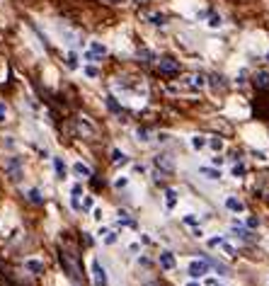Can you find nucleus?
I'll return each instance as SVG.
<instances>
[{"mask_svg": "<svg viewBox=\"0 0 269 286\" xmlns=\"http://www.w3.org/2000/svg\"><path fill=\"white\" fill-rule=\"evenodd\" d=\"M134 175H141V177H143V175H145V165H134Z\"/></svg>", "mask_w": 269, "mask_h": 286, "instance_id": "49530a36", "label": "nucleus"}, {"mask_svg": "<svg viewBox=\"0 0 269 286\" xmlns=\"http://www.w3.org/2000/svg\"><path fill=\"white\" fill-rule=\"evenodd\" d=\"M209 85V78L201 76V73H192V76L182 78V83H179V90H184V93H192V95H197L201 93L204 88Z\"/></svg>", "mask_w": 269, "mask_h": 286, "instance_id": "20e7f679", "label": "nucleus"}, {"mask_svg": "<svg viewBox=\"0 0 269 286\" xmlns=\"http://www.w3.org/2000/svg\"><path fill=\"white\" fill-rule=\"evenodd\" d=\"M153 58H155V54H153L150 49H143V51H138V61H143V63L153 61Z\"/></svg>", "mask_w": 269, "mask_h": 286, "instance_id": "e433bc0d", "label": "nucleus"}, {"mask_svg": "<svg viewBox=\"0 0 269 286\" xmlns=\"http://www.w3.org/2000/svg\"><path fill=\"white\" fill-rule=\"evenodd\" d=\"M192 235H194V238H204L206 230H204V226H194V228H192Z\"/></svg>", "mask_w": 269, "mask_h": 286, "instance_id": "c03bdc74", "label": "nucleus"}, {"mask_svg": "<svg viewBox=\"0 0 269 286\" xmlns=\"http://www.w3.org/2000/svg\"><path fill=\"white\" fill-rule=\"evenodd\" d=\"M112 90L117 93L119 97V102L122 104H134V107H138V104H143L145 97H148V90H145V83L141 78H134V76H117L114 78V83H112Z\"/></svg>", "mask_w": 269, "mask_h": 286, "instance_id": "f257e3e1", "label": "nucleus"}, {"mask_svg": "<svg viewBox=\"0 0 269 286\" xmlns=\"http://www.w3.org/2000/svg\"><path fill=\"white\" fill-rule=\"evenodd\" d=\"M214 286H228V284H223V282H214Z\"/></svg>", "mask_w": 269, "mask_h": 286, "instance_id": "3c124183", "label": "nucleus"}, {"mask_svg": "<svg viewBox=\"0 0 269 286\" xmlns=\"http://www.w3.org/2000/svg\"><path fill=\"white\" fill-rule=\"evenodd\" d=\"M24 269H27L29 274H41V272H44V260L29 257V260H24Z\"/></svg>", "mask_w": 269, "mask_h": 286, "instance_id": "412c9836", "label": "nucleus"}, {"mask_svg": "<svg viewBox=\"0 0 269 286\" xmlns=\"http://www.w3.org/2000/svg\"><path fill=\"white\" fill-rule=\"evenodd\" d=\"M206 27H209V29H221V27H223V17H221L218 12H209V15H206Z\"/></svg>", "mask_w": 269, "mask_h": 286, "instance_id": "a878e982", "label": "nucleus"}, {"mask_svg": "<svg viewBox=\"0 0 269 286\" xmlns=\"http://www.w3.org/2000/svg\"><path fill=\"white\" fill-rule=\"evenodd\" d=\"M117 240H119V233L112 228V230L107 233V235H105V238L100 240V243H102V245H117Z\"/></svg>", "mask_w": 269, "mask_h": 286, "instance_id": "72a5a7b5", "label": "nucleus"}, {"mask_svg": "<svg viewBox=\"0 0 269 286\" xmlns=\"http://www.w3.org/2000/svg\"><path fill=\"white\" fill-rule=\"evenodd\" d=\"M158 68H160V73H167V76H175V73H179V63L175 61V58H170V56H160V61H158Z\"/></svg>", "mask_w": 269, "mask_h": 286, "instance_id": "2eb2a0df", "label": "nucleus"}, {"mask_svg": "<svg viewBox=\"0 0 269 286\" xmlns=\"http://www.w3.org/2000/svg\"><path fill=\"white\" fill-rule=\"evenodd\" d=\"M85 190H83V185L80 182H75L71 187V194H68V201H71V209L73 211H83V201H85Z\"/></svg>", "mask_w": 269, "mask_h": 286, "instance_id": "9d476101", "label": "nucleus"}, {"mask_svg": "<svg viewBox=\"0 0 269 286\" xmlns=\"http://www.w3.org/2000/svg\"><path fill=\"white\" fill-rule=\"evenodd\" d=\"M78 131L85 134V138H92V136H95V126L90 124L85 116H80V119H78Z\"/></svg>", "mask_w": 269, "mask_h": 286, "instance_id": "b1692460", "label": "nucleus"}, {"mask_svg": "<svg viewBox=\"0 0 269 286\" xmlns=\"http://www.w3.org/2000/svg\"><path fill=\"white\" fill-rule=\"evenodd\" d=\"M109 230H112V228H109V226H100V228H97V240H102V238L107 235Z\"/></svg>", "mask_w": 269, "mask_h": 286, "instance_id": "a18cd8bd", "label": "nucleus"}, {"mask_svg": "<svg viewBox=\"0 0 269 286\" xmlns=\"http://www.w3.org/2000/svg\"><path fill=\"white\" fill-rule=\"evenodd\" d=\"M177 201H179V191L177 190H165V206L172 211L175 206H177Z\"/></svg>", "mask_w": 269, "mask_h": 286, "instance_id": "393cba45", "label": "nucleus"}, {"mask_svg": "<svg viewBox=\"0 0 269 286\" xmlns=\"http://www.w3.org/2000/svg\"><path fill=\"white\" fill-rule=\"evenodd\" d=\"M206 248L218 250V252L226 255V257H235V255H238V248L231 243L228 235H214V238H209V240H206Z\"/></svg>", "mask_w": 269, "mask_h": 286, "instance_id": "7ed1b4c3", "label": "nucleus"}, {"mask_svg": "<svg viewBox=\"0 0 269 286\" xmlns=\"http://www.w3.org/2000/svg\"><path fill=\"white\" fill-rule=\"evenodd\" d=\"M255 85H257V88H269V73L267 71H257V73H255Z\"/></svg>", "mask_w": 269, "mask_h": 286, "instance_id": "2f4dec72", "label": "nucleus"}, {"mask_svg": "<svg viewBox=\"0 0 269 286\" xmlns=\"http://www.w3.org/2000/svg\"><path fill=\"white\" fill-rule=\"evenodd\" d=\"M138 265H143V267H148V265H150V260H148L145 255H138Z\"/></svg>", "mask_w": 269, "mask_h": 286, "instance_id": "de8ad7c7", "label": "nucleus"}, {"mask_svg": "<svg viewBox=\"0 0 269 286\" xmlns=\"http://www.w3.org/2000/svg\"><path fill=\"white\" fill-rule=\"evenodd\" d=\"M252 158H255V160H260V163H267V160H269L265 151H252Z\"/></svg>", "mask_w": 269, "mask_h": 286, "instance_id": "a19ab883", "label": "nucleus"}, {"mask_svg": "<svg viewBox=\"0 0 269 286\" xmlns=\"http://www.w3.org/2000/svg\"><path fill=\"white\" fill-rule=\"evenodd\" d=\"M223 163H226V158H223L221 153H214V158H211V165H214V168H221Z\"/></svg>", "mask_w": 269, "mask_h": 286, "instance_id": "ea45409f", "label": "nucleus"}, {"mask_svg": "<svg viewBox=\"0 0 269 286\" xmlns=\"http://www.w3.org/2000/svg\"><path fill=\"white\" fill-rule=\"evenodd\" d=\"M107 54H109V49H107L105 41H100V39H90L83 56H85V63H100L102 58H107Z\"/></svg>", "mask_w": 269, "mask_h": 286, "instance_id": "f03ea898", "label": "nucleus"}, {"mask_svg": "<svg viewBox=\"0 0 269 286\" xmlns=\"http://www.w3.org/2000/svg\"><path fill=\"white\" fill-rule=\"evenodd\" d=\"M141 243H145V245H150L153 240H150V235H145V233H141Z\"/></svg>", "mask_w": 269, "mask_h": 286, "instance_id": "09e8293b", "label": "nucleus"}, {"mask_svg": "<svg viewBox=\"0 0 269 286\" xmlns=\"http://www.w3.org/2000/svg\"><path fill=\"white\" fill-rule=\"evenodd\" d=\"M129 163H131V158H129L122 148H112V165H114V168H126Z\"/></svg>", "mask_w": 269, "mask_h": 286, "instance_id": "6ab92c4d", "label": "nucleus"}, {"mask_svg": "<svg viewBox=\"0 0 269 286\" xmlns=\"http://www.w3.org/2000/svg\"><path fill=\"white\" fill-rule=\"evenodd\" d=\"M114 216H117V226H122V228H134V226H136V223H134V218L129 216V211H126V209H119Z\"/></svg>", "mask_w": 269, "mask_h": 286, "instance_id": "4be33fe9", "label": "nucleus"}, {"mask_svg": "<svg viewBox=\"0 0 269 286\" xmlns=\"http://www.w3.org/2000/svg\"><path fill=\"white\" fill-rule=\"evenodd\" d=\"M267 286H269V274H267Z\"/></svg>", "mask_w": 269, "mask_h": 286, "instance_id": "603ef678", "label": "nucleus"}, {"mask_svg": "<svg viewBox=\"0 0 269 286\" xmlns=\"http://www.w3.org/2000/svg\"><path fill=\"white\" fill-rule=\"evenodd\" d=\"M223 206L231 211V213H245V201L238 199L235 194H228V196L223 199Z\"/></svg>", "mask_w": 269, "mask_h": 286, "instance_id": "dca6fc26", "label": "nucleus"}, {"mask_svg": "<svg viewBox=\"0 0 269 286\" xmlns=\"http://www.w3.org/2000/svg\"><path fill=\"white\" fill-rule=\"evenodd\" d=\"M83 73H85L88 80H97V78H100V68H97L95 63H85V66H83Z\"/></svg>", "mask_w": 269, "mask_h": 286, "instance_id": "7c9ffc66", "label": "nucleus"}, {"mask_svg": "<svg viewBox=\"0 0 269 286\" xmlns=\"http://www.w3.org/2000/svg\"><path fill=\"white\" fill-rule=\"evenodd\" d=\"M245 226H248V228H250V230L260 228V218H255V216H250V218H248V221H245Z\"/></svg>", "mask_w": 269, "mask_h": 286, "instance_id": "79ce46f5", "label": "nucleus"}, {"mask_svg": "<svg viewBox=\"0 0 269 286\" xmlns=\"http://www.w3.org/2000/svg\"><path fill=\"white\" fill-rule=\"evenodd\" d=\"M63 63H66V68H68V71H78V68H80L78 51H75V49H68V51H66V56H63Z\"/></svg>", "mask_w": 269, "mask_h": 286, "instance_id": "aec40b11", "label": "nucleus"}, {"mask_svg": "<svg viewBox=\"0 0 269 286\" xmlns=\"http://www.w3.org/2000/svg\"><path fill=\"white\" fill-rule=\"evenodd\" d=\"M228 238H235V240H240V243H255V233H252L243 221H233L231 223V230H228Z\"/></svg>", "mask_w": 269, "mask_h": 286, "instance_id": "39448f33", "label": "nucleus"}, {"mask_svg": "<svg viewBox=\"0 0 269 286\" xmlns=\"http://www.w3.org/2000/svg\"><path fill=\"white\" fill-rule=\"evenodd\" d=\"M5 170H7V177H10L12 182H19V180H22V172H24V165H22V160H19L17 155H10V158L5 160Z\"/></svg>", "mask_w": 269, "mask_h": 286, "instance_id": "1a4fd4ad", "label": "nucleus"}, {"mask_svg": "<svg viewBox=\"0 0 269 286\" xmlns=\"http://www.w3.org/2000/svg\"><path fill=\"white\" fill-rule=\"evenodd\" d=\"M90 216H92V221H95V223H102V221H105V209H102V206H95Z\"/></svg>", "mask_w": 269, "mask_h": 286, "instance_id": "c9c22d12", "label": "nucleus"}, {"mask_svg": "<svg viewBox=\"0 0 269 286\" xmlns=\"http://www.w3.org/2000/svg\"><path fill=\"white\" fill-rule=\"evenodd\" d=\"M155 141H158V143H167V141H170V134H167V131H158V134H155Z\"/></svg>", "mask_w": 269, "mask_h": 286, "instance_id": "37998d69", "label": "nucleus"}, {"mask_svg": "<svg viewBox=\"0 0 269 286\" xmlns=\"http://www.w3.org/2000/svg\"><path fill=\"white\" fill-rule=\"evenodd\" d=\"M71 172L78 177V180H90L92 177V170H90V165H85V163H80V160H75L71 165Z\"/></svg>", "mask_w": 269, "mask_h": 286, "instance_id": "a211bd4d", "label": "nucleus"}, {"mask_svg": "<svg viewBox=\"0 0 269 286\" xmlns=\"http://www.w3.org/2000/svg\"><path fill=\"white\" fill-rule=\"evenodd\" d=\"M7 114H10V109H7V104L0 99V124H5V121H7Z\"/></svg>", "mask_w": 269, "mask_h": 286, "instance_id": "4c0bfd02", "label": "nucleus"}, {"mask_svg": "<svg viewBox=\"0 0 269 286\" xmlns=\"http://www.w3.org/2000/svg\"><path fill=\"white\" fill-rule=\"evenodd\" d=\"M54 170H56V177H58V180H66V177H68V165H66L61 158H54Z\"/></svg>", "mask_w": 269, "mask_h": 286, "instance_id": "bb28decb", "label": "nucleus"}, {"mask_svg": "<svg viewBox=\"0 0 269 286\" xmlns=\"http://www.w3.org/2000/svg\"><path fill=\"white\" fill-rule=\"evenodd\" d=\"M143 22L153 24V27H167V24H170L167 15L160 12V10H148V12H143Z\"/></svg>", "mask_w": 269, "mask_h": 286, "instance_id": "f8f14e48", "label": "nucleus"}, {"mask_svg": "<svg viewBox=\"0 0 269 286\" xmlns=\"http://www.w3.org/2000/svg\"><path fill=\"white\" fill-rule=\"evenodd\" d=\"M245 172H248L245 163H233V165H231V177H233V180H243Z\"/></svg>", "mask_w": 269, "mask_h": 286, "instance_id": "c756f323", "label": "nucleus"}, {"mask_svg": "<svg viewBox=\"0 0 269 286\" xmlns=\"http://www.w3.org/2000/svg\"><path fill=\"white\" fill-rule=\"evenodd\" d=\"M153 163H155V168L162 172H167L170 177H172V172H175V158L170 155V153H158L155 158H153Z\"/></svg>", "mask_w": 269, "mask_h": 286, "instance_id": "9b49d317", "label": "nucleus"}, {"mask_svg": "<svg viewBox=\"0 0 269 286\" xmlns=\"http://www.w3.org/2000/svg\"><path fill=\"white\" fill-rule=\"evenodd\" d=\"M184 286H201V282H199V279H189Z\"/></svg>", "mask_w": 269, "mask_h": 286, "instance_id": "8fccbe9b", "label": "nucleus"}, {"mask_svg": "<svg viewBox=\"0 0 269 286\" xmlns=\"http://www.w3.org/2000/svg\"><path fill=\"white\" fill-rule=\"evenodd\" d=\"M158 262H160V267L165 269V272H175V269H177V257H175L172 250H160Z\"/></svg>", "mask_w": 269, "mask_h": 286, "instance_id": "4468645a", "label": "nucleus"}, {"mask_svg": "<svg viewBox=\"0 0 269 286\" xmlns=\"http://www.w3.org/2000/svg\"><path fill=\"white\" fill-rule=\"evenodd\" d=\"M58 260H61V267H63V272L71 277L73 282H78V279H80V269H78V262L71 257V252H58Z\"/></svg>", "mask_w": 269, "mask_h": 286, "instance_id": "6e6552de", "label": "nucleus"}, {"mask_svg": "<svg viewBox=\"0 0 269 286\" xmlns=\"http://www.w3.org/2000/svg\"><path fill=\"white\" fill-rule=\"evenodd\" d=\"M209 272H214L209 260H192V262L187 265V274H189L192 279H201V277H206Z\"/></svg>", "mask_w": 269, "mask_h": 286, "instance_id": "0eeeda50", "label": "nucleus"}, {"mask_svg": "<svg viewBox=\"0 0 269 286\" xmlns=\"http://www.w3.org/2000/svg\"><path fill=\"white\" fill-rule=\"evenodd\" d=\"M197 175L201 180H209V182H221V168H214V165H199Z\"/></svg>", "mask_w": 269, "mask_h": 286, "instance_id": "ddd939ff", "label": "nucleus"}, {"mask_svg": "<svg viewBox=\"0 0 269 286\" xmlns=\"http://www.w3.org/2000/svg\"><path fill=\"white\" fill-rule=\"evenodd\" d=\"M126 250H129V255H141V252H143V248H141V240H138V243H131Z\"/></svg>", "mask_w": 269, "mask_h": 286, "instance_id": "58836bf2", "label": "nucleus"}, {"mask_svg": "<svg viewBox=\"0 0 269 286\" xmlns=\"http://www.w3.org/2000/svg\"><path fill=\"white\" fill-rule=\"evenodd\" d=\"M27 199H29L32 204H44V194L36 190V187H32V190L27 191Z\"/></svg>", "mask_w": 269, "mask_h": 286, "instance_id": "473e14b6", "label": "nucleus"}, {"mask_svg": "<svg viewBox=\"0 0 269 286\" xmlns=\"http://www.w3.org/2000/svg\"><path fill=\"white\" fill-rule=\"evenodd\" d=\"M267 58H269V54H267Z\"/></svg>", "mask_w": 269, "mask_h": 286, "instance_id": "864d4df0", "label": "nucleus"}, {"mask_svg": "<svg viewBox=\"0 0 269 286\" xmlns=\"http://www.w3.org/2000/svg\"><path fill=\"white\" fill-rule=\"evenodd\" d=\"M90 277H92V286H109V274L107 269L100 265V260L90 262Z\"/></svg>", "mask_w": 269, "mask_h": 286, "instance_id": "423d86ee", "label": "nucleus"}, {"mask_svg": "<svg viewBox=\"0 0 269 286\" xmlns=\"http://www.w3.org/2000/svg\"><path fill=\"white\" fill-rule=\"evenodd\" d=\"M189 148H192L194 153L206 151V148H209V136H204V134H192V136H189Z\"/></svg>", "mask_w": 269, "mask_h": 286, "instance_id": "f3484780", "label": "nucleus"}, {"mask_svg": "<svg viewBox=\"0 0 269 286\" xmlns=\"http://www.w3.org/2000/svg\"><path fill=\"white\" fill-rule=\"evenodd\" d=\"M134 136H136V141H138L141 146H148V143H153V141H155V138L150 136V131H148V129H143V126H138V129L134 131Z\"/></svg>", "mask_w": 269, "mask_h": 286, "instance_id": "5701e85b", "label": "nucleus"}, {"mask_svg": "<svg viewBox=\"0 0 269 286\" xmlns=\"http://www.w3.org/2000/svg\"><path fill=\"white\" fill-rule=\"evenodd\" d=\"M112 185H114V190L117 191H126L129 190V185H131V177H129V175H119V177H114Z\"/></svg>", "mask_w": 269, "mask_h": 286, "instance_id": "cd10ccee", "label": "nucleus"}, {"mask_svg": "<svg viewBox=\"0 0 269 286\" xmlns=\"http://www.w3.org/2000/svg\"><path fill=\"white\" fill-rule=\"evenodd\" d=\"M209 148L214 153H223V148H226V141L221 138V136H209Z\"/></svg>", "mask_w": 269, "mask_h": 286, "instance_id": "c85d7f7f", "label": "nucleus"}, {"mask_svg": "<svg viewBox=\"0 0 269 286\" xmlns=\"http://www.w3.org/2000/svg\"><path fill=\"white\" fill-rule=\"evenodd\" d=\"M182 221H184V226H189V228H194V226H201V223H199V216H197V213H184V216H182Z\"/></svg>", "mask_w": 269, "mask_h": 286, "instance_id": "f704fd0d", "label": "nucleus"}]
</instances>
